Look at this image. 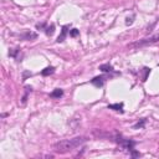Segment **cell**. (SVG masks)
<instances>
[{"mask_svg":"<svg viewBox=\"0 0 159 159\" xmlns=\"http://www.w3.org/2000/svg\"><path fill=\"white\" fill-rule=\"evenodd\" d=\"M86 140H87V137H83V136L75 137V138H71V139H64L53 144V150L60 154H66L71 152V150L76 149L80 145H82Z\"/></svg>","mask_w":159,"mask_h":159,"instance_id":"6da1fadb","label":"cell"},{"mask_svg":"<svg viewBox=\"0 0 159 159\" xmlns=\"http://www.w3.org/2000/svg\"><path fill=\"white\" fill-rule=\"evenodd\" d=\"M117 143H118L123 149H127V150H129V152H131L132 149H134L133 147H134V144H136L133 140L125 139V138H122V137H118V138H117Z\"/></svg>","mask_w":159,"mask_h":159,"instance_id":"7a4b0ae2","label":"cell"},{"mask_svg":"<svg viewBox=\"0 0 159 159\" xmlns=\"http://www.w3.org/2000/svg\"><path fill=\"white\" fill-rule=\"evenodd\" d=\"M159 40V35H156V36H152L149 39H143V40H139L138 42H136L133 46H144V45H148V44H153V42H157Z\"/></svg>","mask_w":159,"mask_h":159,"instance_id":"3957f363","label":"cell"},{"mask_svg":"<svg viewBox=\"0 0 159 159\" xmlns=\"http://www.w3.org/2000/svg\"><path fill=\"white\" fill-rule=\"evenodd\" d=\"M104 76H97V77H95L93 80H92V85H95L96 87H101L103 83H104Z\"/></svg>","mask_w":159,"mask_h":159,"instance_id":"277c9868","label":"cell"},{"mask_svg":"<svg viewBox=\"0 0 159 159\" xmlns=\"http://www.w3.org/2000/svg\"><path fill=\"white\" fill-rule=\"evenodd\" d=\"M37 37V34L36 32H30V31H26L24 35H21V39L23 40H35Z\"/></svg>","mask_w":159,"mask_h":159,"instance_id":"5b68a950","label":"cell"},{"mask_svg":"<svg viewBox=\"0 0 159 159\" xmlns=\"http://www.w3.org/2000/svg\"><path fill=\"white\" fill-rule=\"evenodd\" d=\"M67 27L69 26H64L62 27V31H61V35L57 37V42H62V41L65 40V37L66 35H67Z\"/></svg>","mask_w":159,"mask_h":159,"instance_id":"8992f818","label":"cell"},{"mask_svg":"<svg viewBox=\"0 0 159 159\" xmlns=\"http://www.w3.org/2000/svg\"><path fill=\"white\" fill-rule=\"evenodd\" d=\"M110 110H114V111H119L123 112V103H114V104H110L108 106Z\"/></svg>","mask_w":159,"mask_h":159,"instance_id":"52a82bcc","label":"cell"},{"mask_svg":"<svg viewBox=\"0 0 159 159\" xmlns=\"http://www.w3.org/2000/svg\"><path fill=\"white\" fill-rule=\"evenodd\" d=\"M64 95V91H62L61 88H56L53 92H51V95H50V97H52V98H60L61 96Z\"/></svg>","mask_w":159,"mask_h":159,"instance_id":"ba28073f","label":"cell"},{"mask_svg":"<svg viewBox=\"0 0 159 159\" xmlns=\"http://www.w3.org/2000/svg\"><path fill=\"white\" fill-rule=\"evenodd\" d=\"M53 72H55V67L50 66V67H46L45 70L41 71V75H42V76H49V75H51Z\"/></svg>","mask_w":159,"mask_h":159,"instance_id":"9c48e42d","label":"cell"},{"mask_svg":"<svg viewBox=\"0 0 159 159\" xmlns=\"http://www.w3.org/2000/svg\"><path fill=\"white\" fill-rule=\"evenodd\" d=\"M99 70L103 71V72H112V71H113V67H112L110 64H104V65L99 66Z\"/></svg>","mask_w":159,"mask_h":159,"instance_id":"30bf717a","label":"cell"},{"mask_svg":"<svg viewBox=\"0 0 159 159\" xmlns=\"http://www.w3.org/2000/svg\"><path fill=\"white\" fill-rule=\"evenodd\" d=\"M145 122H147V119H145V118H143V119L140 121V122H138L137 124H134V125H133V128H134V129H138V128H143V127H144V124H145Z\"/></svg>","mask_w":159,"mask_h":159,"instance_id":"8fae6325","label":"cell"},{"mask_svg":"<svg viewBox=\"0 0 159 159\" xmlns=\"http://www.w3.org/2000/svg\"><path fill=\"white\" fill-rule=\"evenodd\" d=\"M53 31H55V25L51 24V26H49L47 29H46V35H50L51 36L53 34Z\"/></svg>","mask_w":159,"mask_h":159,"instance_id":"7c38bea8","label":"cell"},{"mask_svg":"<svg viewBox=\"0 0 159 159\" xmlns=\"http://www.w3.org/2000/svg\"><path fill=\"white\" fill-rule=\"evenodd\" d=\"M78 34H80V30H77V29H72L70 31V36H72V37H76Z\"/></svg>","mask_w":159,"mask_h":159,"instance_id":"4fadbf2b","label":"cell"},{"mask_svg":"<svg viewBox=\"0 0 159 159\" xmlns=\"http://www.w3.org/2000/svg\"><path fill=\"white\" fill-rule=\"evenodd\" d=\"M133 18H134V16H132L131 19H129V18H127V21H125V24H127V25H131V24L133 23V20H132Z\"/></svg>","mask_w":159,"mask_h":159,"instance_id":"5bb4252c","label":"cell"}]
</instances>
